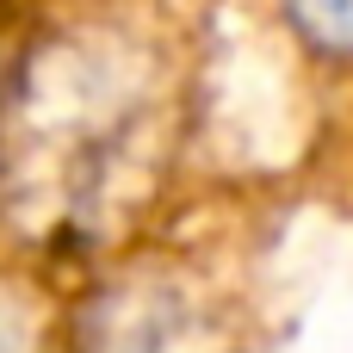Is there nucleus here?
<instances>
[{
	"instance_id": "1",
	"label": "nucleus",
	"mask_w": 353,
	"mask_h": 353,
	"mask_svg": "<svg viewBox=\"0 0 353 353\" xmlns=\"http://www.w3.org/2000/svg\"><path fill=\"white\" fill-rule=\"evenodd\" d=\"M285 6L323 50H353V0H285Z\"/></svg>"
},
{
	"instance_id": "2",
	"label": "nucleus",
	"mask_w": 353,
	"mask_h": 353,
	"mask_svg": "<svg viewBox=\"0 0 353 353\" xmlns=\"http://www.w3.org/2000/svg\"><path fill=\"white\" fill-rule=\"evenodd\" d=\"M0 353H25V323L12 304H0Z\"/></svg>"
}]
</instances>
